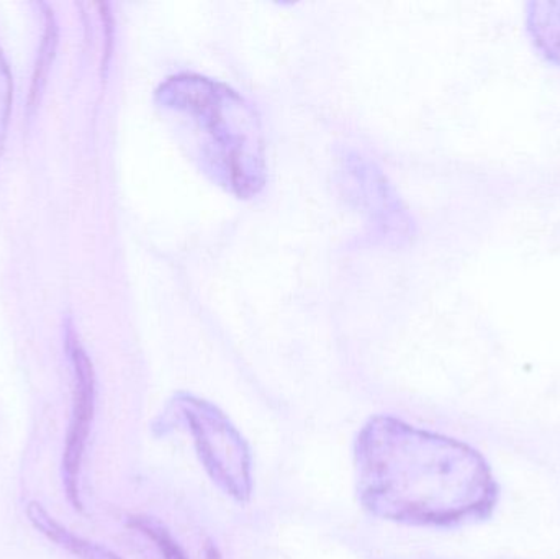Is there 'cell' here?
I'll use <instances>...</instances> for the list:
<instances>
[{"instance_id": "1", "label": "cell", "mask_w": 560, "mask_h": 559, "mask_svg": "<svg viewBox=\"0 0 560 559\" xmlns=\"http://www.w3.org/2000/svg\"><path fill=\"white\" fill-rule=\"evenodd\" d=\"M365 502L394 521L463 527L492 517L500 486L467 443L378 419L358 450Z\"/></svg>"}, {"instance_id": "2", "label": "cell", "mask_w": 560, "mask_h": 559, "mask_svg": "<svg viewBox=\"0 0 560 559\" xmlns=\"http://www.w3.org/2000/svg\"><path fill=\"white\" fill-rule=\"evenodd\" d=\"M68 353L74 371V394H72V414L66 433L65 453H62V482L66 496L72 508L82 511L79 494V476L85 445L91 433L95 412V374L84 348L72 331L68 334Z\"/></svg>"}, {"instance_id": "3", "label": "cell", "mask_w": 560, "mask_h": 559, "mask_svg": "<svg viewBox=\"0 0 560 559\" xmlns=\"http://www.w3.org/2000/svg\"><path fill=\"white\" fill-rule=\"evenodd\" d=\"M26 517L30 524L45 535L49 541L58 545L62 550L68 554L74 555L75 558L81 559H120L117 555L112 554L107 548L101 545L92 544V541L84 540L78 535L69 532L68 528L62 527L59 522H56L51 515L48 514L45 508L39 502H30L26 505Z\"/></svg>"}, {"instance_id": "4", "label": "cell", "mask_w": 560, "mask_h": 559, "mask_svg": "<svg viewBox=\"0 0 560 559\" xmlns=\"http://www.w3.org/2000/svg\"><path fill=\"white\" fill-rule=\"evenodd\" d=\"M526 30L539 53L560 66V0L526 3Z\"/></svg>"}, {"instance_id": "5", "label": "cell", "mask_w": 560, "mask_h": 559, "mask_svg": "<svg viewBox=\"0 0 560 559\" xmlns=\"http://www.w3.org/2000/svg\"><path fill=\"white\" fill-rule=\"evenodd\" d=\"M130 525L137 528V531L143 532L151 540L156 541L158 547L163 551L164 559H186L180 548L170 537V534L164 528H161L160 525L143 517L133 519Z\"/></svg>"}, {"instance_id": "6", "label": "cell", "mask_w": 560, "mask_h": 559, "mask_svg": "<svg viewBox=\"0 0 560 559\" xmlns=\"http://www.w3.org/2000/svg\"><path fill=\"white\" fill-rule=\"evenodd\" d=\"M10 101H12V79L9 69L0 55V147L5 137L7 121H9Z\"/></svg>"}, {"instance_id": "7", "label": "cell", "mask_w": 560, "mask_h": 559, "mask_svg": "<svg viewBox=\"0 0 560 559\" xmlns=\"http://www.w3.org/2000/svg\"><path fill=\"white\" fill-rule=\"evenodd\" d=\"M207 559H220L219 554H217L215 548L210 547L209 551H207Z\"/></svg>"}]
</instances>
